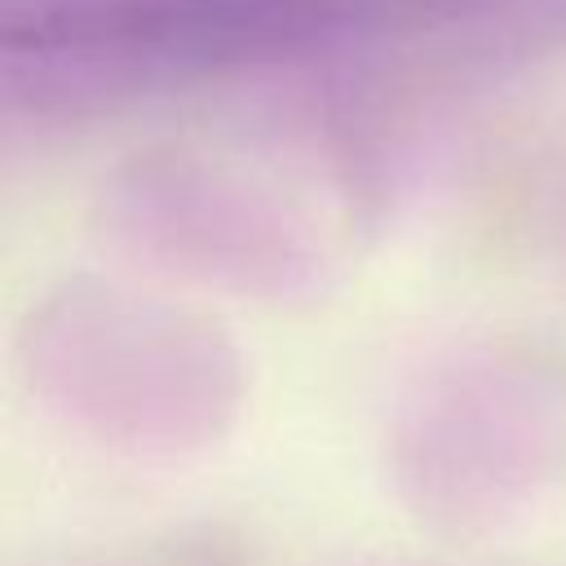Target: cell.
Listing matches in <instances>:
<instances>
[]
</instances>
